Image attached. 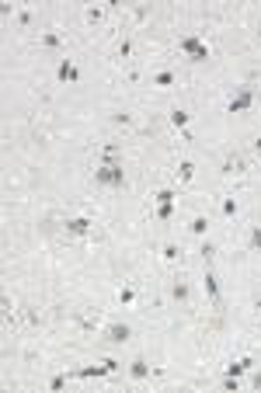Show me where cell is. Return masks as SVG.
I'll list each match as a JSON object with an SVG mask.
<instances>
[{"mask_svg":"<svg viewBox=\"0 0 261 393\" xmlns=\"http://www.w3.org/2000/svg\"><path fill=\"white\" fill-rule=\"evenodd\" d=\"M199 254L205 257V265H209V261H213V254H216V247H213V244L205 240V244H202V251H199Z\"/></svg>","mask_w":261,"mask_h":393,"instance_id":"d4e9b609","label":"cell"},{"mask_svg":"<svg viewBox=\"0 0 261 393\" xmlns=\"http://www.w3.org/2000/svg\"><path fill=\"white\" fill-rule=\"evenodd\" d=\"M42 45H45V49H60L63 39L56 35V32H42Z\"/></svg>","mask_w":261,"mask_h":393,"instance_id":"2e32d148","label":"cell"},{"mask_svg":"<svg viewBox=\"0 0 261 393\" xmlns=\"http://www.w3.org/2000/svg\"><path fill=\"white\" fill-rule=\"evenodd\" d=\"M171 125H174V129H185V125H188V112H185V108H171Z\"/></svg>","mask_w":261,"mask_h":393,"instance_id":"9a60e30c","label":"cell"},{"mask_svg":"<svg viewBox=\"0 0 261 393\" xmlns=\"http://www.w3.org/2000/svg\"><path fill=\"white\" fill-rule=\"evenodd\" d=\"M223 386H226V390H237V386H241V383H237V379H233V376H223Z\"/></svg>","mask_w":261,"mask_h":393,"instance_id":"1f68e13d","label":"cell"},{"mask_svg":"<svg viewBox=\"0 0 261 393\" xmlns=\"http://www.w3.org/2000/svg\"><path fill=\"white\" fill-rule=\"evenodd\" d=\"M56 77H60L63 84H77V80H81V70H77V63H73V59H60Z\"/></svg>","mask_w":261,"mask_h":393,"instance_id":"52a82bcc","label":"cell"},{"mask_svg":"<svg viewBox=\"0 0 261 393\" xmlns=\"http://www.w3.org/2000/svg\"><path fill=\"white\" fill-rule=\"evenodd\" d=\"M178 177H181V181H192V177H195V164H192V160H181Z\"/></svg>","mask_w":261,"mask_h":393,"instance_id":"e0dca14e","label":"cell"},{"mask_svg":"<svg viewBox=\"0 0 261 393\" xmlns=\"http://www.w3.org/2000/svg\"><path fill=\"white\" fill-rule=\"evenodd\" d=\"M129 53H133V45H129V39H122L119 42V56H129Z\"/></svg>","mask_w":261,"mask_h":393,"instance_id":"4dcf8cb0","label":"cell"},{"mask_svg":"<svg viewBox=\"0 0 261 393\" xmlns=\"http://www.w3.org/2000/svg\"><path fill=\"white\" fill-rule=\"evenodd\" d=\"M153 84H157V87H171V84H174V73H171V70H164V73L153 77Z\"/></svg>","mask_w":261,"mask_h":393,"instance_id":"ffe728a7","label":"cell"},{"mask_svg":"<svg viewBox=\"0 0 261 393\" xmlns=\"http://www.w3.org/2000/svg\"><path fill=\"white\" fill-rule=\"evenodd\" d=\"M164 257H167V261H178L181 247H178V244H164Z\"/></svg>","mask_w":261,"mask_h":393,"instance_id":"44dd1931","label":"cell"},{"mask_svg":"<svg viewBox=\"0 0 261 393\" xmlns=\"http://www.w3.org/2000/svg\"><path fill=\"white\" fill-rule=\"evenodd\" d=\"M77 324H81L84 331H94L98 327V310L94 313H77Z\"/></svg>","mask_w":261,"mask_h":393,"instance_id":"5bb4252c","label":"cell"},{"mask_svg":"<svg viewBox=\"0 0 261 393\" xmlns=\"http://www.w3.org/2000/svg\"><path fill=\"white\" fill-rule=\"evenodd\" d=\"M258 310H261V299H258Z\"/></svg>","mask_w":261,"mask_h":393,"instance_id":"e575fe53","label":"cell"},{"mask_svg":"<svg viewBox=\"0 0 261 393\" xmlns=\"http://www.w3.org/2000/svg\"><path fill=\"white\" fill-rule=\"evenodd\" d=\"M205 293H209V299L220 306V282H216V275H213V268L205 265Z\"/></svg>","mask_w":261,"mask_h":393,"instance_id":"30bf717a","label":"cell"},{"mask_svg":"<svg viewBox=\"0 0 261 393\" xmlns=\"http://www.w3.org/2000/svg\"><path fill=\"white\" fill-rule=\"evenodd\" d=\"M66 379H73V373H56L53 379H49V390H63V386H66Z\"/></svg>","mask_w":261,"mask_h":393,"instance_id":"ac0fdd59","label":"cell"},{"mask_svg":"<svg viewBox=\"0 0 261 393\" xmlns=\"http://www.w3.org/2000/svg\"><path fill=\"white\" fill-rule=\"evenodd\" d=\"M244 167H247V160L241 153H230V157L223 160V174H244Z\"/></svg>","mask_w":261,"mask_h":393,"instance_id":"ba28073f","label":"cell"},{"mask_svg":"<svg viewBox=\"0 0 261 393\" xmlns=\"http://www.w3.org/2000/svg\"><path fill=\"white\" fill-rule=\"evenodd\" d=\"M223 213H226V216H237V202L226 198V202H223Z\"/></svg>","mask_w":261,"mask_h":393,"instance_id":"83f0119b","label":"cell"},{"mask_svg":"<svg viewBox=\"0 0 261 393\" xmlns=\"http://www.w3.org/2000/svg\"><path fill=\"white\" fill-rule=\"evenodd\" d=\"M251 386H254V390H261V373H254V376H251Z\"/></svg>","mask_w":261,"mask_h":393,"instance_id":"d6a6232c","label":"cell"},{"mask_svg":"<svg viewBox=\"0 0 261 393\" xmlns=\"http://www.w3.org/2000/svg\"><path fill=\"white\" fill-rule=\"evenodd\" d=\"M94 181L108 185V188H122L125 185V171H122V160H101L94 167Z\"/></svg>","mask_w":261,"mask_h":393,"instance_id":"6da1fadb","label":"cell"},{"mask_svg":"<svg viewBox=\"0 0 261 393\" xmlns=\"http://www.w3.org/2000/svg\"><path fill=\"white\" fill-rule=\"evenodd\" d=\"M84 18L91 21V24H94V21H101V7H87V11H84Z\"/></svg>","mask_w":261,"mask_h":393,"instance_id":"484cf974","label":"cell"},{"mask_svg":"<svg viewBox=\"0 0 261 393\" xmlns=\"http://www.w3.org/2000/svg\"><path fill=\"white\" fill-rule=\"evenodd\" d=\"M251 104H254V87H251V84H241V87L230 94V101H226V112H230V115H241Z\"/></svg>","mask_w":261,"mask_h":393,"instance_id":"7a4b0ae2","label":"cell"},{"mask_svg":"<svg viewBox=\"0 0 261 393\" xmlns=\"http://www.w3.org/2000/svg\"><path fill=\"white\" fill-rule=\"evenodd\" d=\"M129 376H133V379H146V376H150V362H146V358H133V362H129Z\"/></svg>","mask_w":261,"mask_h":393,"instance_id":"8fae6325","label":"cell"},{"mask_svg":"<svg viewBox=\"0 0 261 393\" xmlns=\"http://www.w3.org/2000/svg\"><path fill=\"white\" fill-rule=\"evenodd\" d=\"M4 317L14 324V306H11V299H7V296H4Z\"/></svg>","mask_w":261,"mask_h":393,"instance_id":"f546056e","label":"cell"},{"mask_svg":"<svg viewBox=\"0 0 261 393\" xmlns=\"http://www.w3.org/2000/svg\"><path fill=\"white\" fill-rule=\"evenodd\" d=\"M171 296H174L178 303L188 299V285H185V278H174V282H171Z\"/></svg>","mask_w":261,"mask_h":393,"instance_id":"7c38bea8","label":"cell"},{"mask_svg":"<svg viewBox=\"0 0 261 393\" xmlns=\"http://www.w3.org/2000/svg\"><path fill=\"white\" fill-rule=\"evenodd\" d=\"M133 299H136V293H133V289H129V285H125V289H122V293H119V303H122V306H129V303H133Z\"/></svg>","mask_w":261,"mask_h":393,"instance_id":"603a6c76","label":"cell"},{"mask_svg":"<svg viewBox=\"0 0 261 393\" xmlns=\"http://www.w3.org/2000/svg\"><path fill=\"white\" fill-rule=\"evenodd\" d=\"M251 365H254V358H251V355H244V358H233V362L226 365V376H233V379H237V376H244L247 369H251Z\"/></svg>","mask_w":261,"mask_h":393,"instance_id":"9c48e42d","label":"cell"},{"mask_svg":"<svg viewBox=\"0 0 261 393\" xmlns=\"http://www.w3.org/2000/svg\"><path fill=\"white\" fill-rule=\"evenodd\" d=\"M115 369H119V362H115V358H105V362H101V365H84V369H77V379H98V376H108V373H115Z\"/></svg>","mask_w":261,"mask_h":393,"instance_id":"5b68a950","label":"cell"},{"mask_svg":"<svg viewBox=\"0 0 261 393\" xmlns=\"http://www.w3.org/2000/svg\"><path fill=\"white\" fill-rule=\"evenodd\" d=\"M101 334H105V341H112V345H125V341L133 337V327H129V324H122V320H115V324H108Z\"/></svg>","mask_w":261,"mask_h":393,"instance_id":"8992f818","label":"cell"},{"mask_svg":"<svg viewBox=\"0 0 261 393\" xmlns=\"http://www.w3.org/2000/svg\"><path fill=\"white\" fill-rule=\"evenodd\" d=\"M105 160H119V146H115V143L105 146Z\"/></svg>","mask_w":261,"mask_h":393,"instance_id":"4316f807","label":"cell"},{"mask_svg":"<svg viewBox=\"0 0 261 393\" xmlns=\"http://www.w3.org/2000/svg\"><path fill=\"white\" fill-rule=\"evenodd\" d=\"M254 150H258V153H261V136H258V139H254Z\"/></svg>","mask_w":261,"mask_h":393,"instance_id":"836d02e7","label":"cell"},{"mask_svg":"<svg viewBox=\"0 0 261 393\" xmlns=\"http://www.w3.org/2000/svg\"><path fill=\"white\" fill-rule=\"evenodd\" d=\"M188 230L195 237H205V230H209V219L205 216H192V223H188Z\"/></svg>","mask_w":261,"mask_h":393,"instance_id":"4fadbf2b","label":"cell"},{"mask_svg":"<svg viewBox=\"0 0 261 393\" xmlns=\"http://www.w3.org/2000/svg\"><path fill=\"white\" fill-rule=\"evenodd\" d=\"M181 53L202 63V59H209V45H205L199 35H185V39H181Z\"/></svg>","mask_w":261,"mask_h":393,"instance_id":"3957f363","label":"cell"},{"mask_svg":"<svg viewBox=\"0 0 261 393\" xmlns=\"http://www.w3.org/2000/svg\"><path fill=\"white\" fill-rule=\"evenodd\" d=\"M153 198H157V202H171V198H174V192H171V188H161Z\"/></svg>","mask_w":261,"mask_h":393,"instance_id":"f1b7e54d","label":"cell"},{"mask_svg":"<svg viewBox=\"0 0 261 393\" xmlns=\"http://www.w3.org/2000/svg\"><path fill=\"white\" fill-rule=\"evenodd\" d=\"M112 122H115V125H129V122H133V115H129V112H115V115H112Z\"/></svg>","mask_w":261,"mask_h":393,"instance_id":"cb8c5ba5","label":"cell"},{"mask_svg":"<svg viewBox=\"0 0 261 393\" xmlns=\"http://www.w3.org/2000/svg\"><path fill=\"white\" fill-rule=\"evenodd\" d=\"M247 247H251V251H258V247H261V226H254V230H251V240H247Z\"/></svg>","mask_w":261,"mask_h":393,"instance_id":"7402d4cb","label":"cell"},{"mask_svg":"<svg viewBox=\"0 0 261 393\" xmlns=\"http://www.w3.org/2000/svg\"><path fill=\"white\" fill-rule=\"evenodd\" d=\"M171 213H174V198L171 202H157V219H171Z\"/></svg>","mask_w":261,"mask_h":393,"instance_id":"d6986e66","label":"cell"},{"mask_svg":"<svg viewBox=\"0 0 261 393\" xmlns=\"http://www.w3.org/2000/svg\"><path fill=\"white\" fill-rule=\"evenodd\" d=\"M63 230L70 237H91L94 233V219L91 216H70L66 223H63Z\"/></svg>","mask_w":261,"mask_h":393,"instance_id":"277c9868","label":"cell"}]
</instances>
